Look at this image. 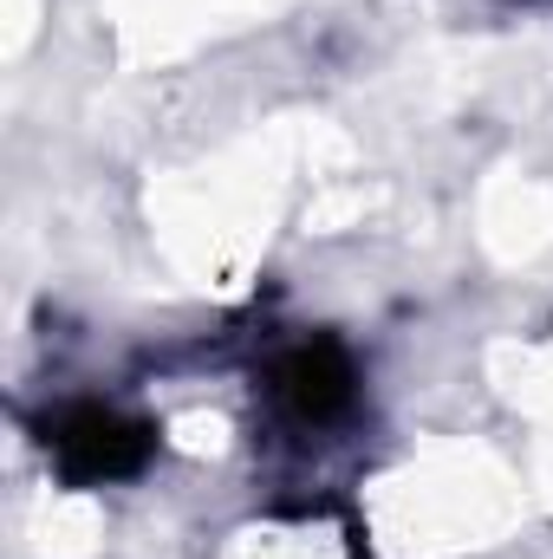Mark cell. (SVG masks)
Masks as SVG:
<instances>
[{
	"instance_id": "cell-1",
	"label": "cell",
	"mask_w": 553,
	"mask_h": 559,
	"mask_svg": "<svg viewBox=\"0 0 553 559\" xmlns=\"http://www.w3.org/2000/svg\"><path fill=\"white\" fill-rule=\"evenodd\" d=\"M222 559H358V540L345 521L299 508V514H261L235 527Z\"/></svg>"
}]
</instances>
